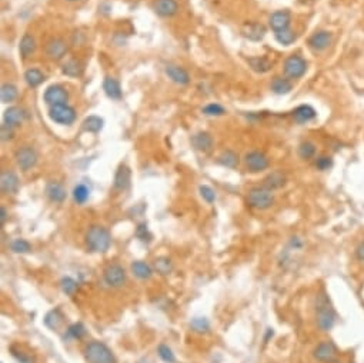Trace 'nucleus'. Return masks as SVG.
Masks as SVG:
<instances>
[{
	"instance_id": "12",
	"label": "nucleus",
	"mask_w": 364,
	"mask_h": 363,
	"mask_svg": "<svg viewBox=\"0 0 364 363\" xmlns=\"http://www.w3.org/2000/svg\"><path fill=\"white\" fill-rule=\"evenodd\" d=\"M67 53V44L62 39H52L46 44V55L52 60H60Z\"/></svg>"
},
{
	"instance_id": "24",
	"label": "nucleus",
	"mask_w": 364,
	"mask_h": 363,
	"mask_svg": "<svg viewBox=\"0 0 364 363\" xmlns=\"http://www.w3.org/2000/svg\"><path fill=\"white\" fill-rule=\"evenodd\" d=\"M293 118L297 123H307V122L316 118V110L309 105H302L299 106L297 109H294Z\"/></svg>"
},
{
	"instance_id": "13",
	"label": "nucleus",
	"mask_w": 364,
	"mask_h": 363,
	"mask_svg": "<svg viewBox=\"0 0 364 363\" xmlns=\"http://www.w3.org/2000/svg\"><path fill=\"white\" fill-rule=\"evenodd\" d=\"M337 349L336 346L331 342H323L317 345V348L313 352V356L318 362H330L333 360V357L336 356Z\"/></svg>"
},
{
	"instance_id": "34",
	"label": "nucleus",
	"mask_w": 364,
	"mask_h": 363,
	"mask_svg": "<svg viewBox=\"0 0 364 363\" xmlns=\"http://www.w3.org/2000/svg\"><path fill=\"white\" fill-rule=\"evenodd\" d=\"M0 98L3 103H12L17 98V89L16 86L10 83H6L2 86V90H0Z\"/></svg>"
},
{
	"instance_id": "37",
	"label": "nucleus",
	"mask_w": 364,
	"mask_h": 363,
	"mask_svg": "<svg viewBox=\"0 0 364 363\" xmlns=\"http://www.w3.org/2000/svg\"><path fill=\"white\" fill-rule=\"evenodd\" d=\"M89 195H90L89 189H87L86 185H83V183L77 185V186L73 189V199H75V202L77 203V205L86 203V200L89 199Z\"/></svg>"
},
{
	"instance_id": "27",
	"label": "nucleus",
	"mask_w": 364,
	"mask_h": 363,
	"mask_svg": "<svg viewBox=\"0 0 364 363\" xmlns=\"http://www.w3.org/2000/svg\"><path fill=\"white\" fill-rule=\"evenodd\" d=\"M248 64H250L252 69L257 72V73H266V72L271 70V67H273V62L268 60L267 57L264 56L250 57V59H248Z\"/></svg>"
},
{
	"instance_id": "25",
	"label": "nucleus",
	"mask_w": 364,
	"mask_h": 363,
	"mask_svg": "<svg viewBox=\"0 0 364 363\" xmlns=\"http://www.w3.org/2000/svg\"><path fill=\"white\" fill-rule=\"evenodd\" d=\"M284 183H286V176H284V173H283V172H279V170H276V172L270 173V175L264 179L263 186H264L266 189H268V190H275V189L283 188Z\"/></svg>"
},
{
	"instance_id": "29",
	"label": "nucleus",
	"mask_w": 364,
	"mask_h": 363,
	"mask_svg": "<svg viewBox=\"0 0 364 363\" xmlns=\"http://www.w3.org/2000/svg\"><path fill=\"white\" fill-rule=\"evenodd\" d=\"M62 323H63V314L59 309L50 310V312L46 314V317H44V325H46L49 329H52V330H56V329L60 328Z\"/></svg>"
},
{
	"instance_id": "1",
	"label": "nucleus",
	"mask_w": 364,
	"mask_h": 363,
	"mask_svg": "<svg viewBox=\"0 0 364 363\" xmlns=\"http://www.w3.org/2000/svg\"><path fill=\"white\" fill-rule=\"evenodd\" d=\"M86 246L90 252L95 253H106L111 246V235L110 232L99 224L90 226L86 233Z\"/></svg>"
},
{
	"instance_id": "31",
	"label": "nucleus",
	"mask_w": 364,
	"mask_h": 363,
	"mask_svg": "<svg viewBox=\"0 0 364 363\" xmlns=\"http://www.w3.org/2000/svg\"><path fill=\"white\" fill-rule=\"evenodd\" d=\"M219 162L220 165H223L224 168L236 169L237 165H239V156L234 152H232V150H226V152H223V153L220 154Z\"/></svg>"
},
{
	"instance_id": "51",
	"label": "nucleus",
	"mask_w": 364,
	"mask_h": 363,
	"mask_svg": "<svg viewBox=\"0 0 364 363\" xmlns=\"http://www.w3.org/2000/svg\"><path fill=\"white\" fill-rule=\"evenodd\" d=\"M356 256H357L358 260L364 262V242H361V243L356 247Z\"/></svg>"
},
{
	"instance_id": "35",
	"label": "nucleus",
	"mask_w": 364,
	"mask_h": 363,
	"mask_svg": "<svg viewBox=\"0 0 364 363\" xmlns=\"http://www.w3.org/2000/svg\"><path fill=\"white\" fill-rule=\"evenodd\" d=\"M25 79H26V82H28L29 86L37 87L39 84L43 83L44 75H43L39 69H29L28 72L25 73Z\"/></svg>"
},
{
	"instance_id": "45",
	"label": "nucleus",
	"mask_w": 364,
	"mask_h": 363,
	"mask_svg": "<svg viewBox=\"0 0 364 363\" xmlns=\"http://www.w3.org/2000/svg\"><path fill=\"white\" fill-rule=\"evenodd\" d=\"M136 238L140 239L142 242H150L151 240V235L150 232H149V229H147V224L146 223H142L139 224L138 229H136Z\"/></svg>"
},
{
	"instance_id": "3",
	"label": "nucleus",
	"mask_w": 364,
	"mask_h": 363,
	"mask_svg": "<svg viewBox=\"0 0 364 363\" xmlns=\"http://www.w3.org/2000/svg\"><path fill=\"white\" fill-rule=\"evenodd\" d=\"M83 356L87 363H117L116 356L107 345L99 341L89 342L83 348Z\"/></svg>"
},
{
	"instance_id": "8",
	"label": "nucleus",
	"mask_w": 364,
	"mask_h": 363,
	"mask_svg": "<svg viewBox=\"0 0 364 363\" xmlns=\"http://www.w3.org/2000/svg\"><path fill=\"white\" fill-rule=\"evenodd\" d=\"M306 70H307V63L299 55H293L284 62V73L290 79L302 77L306 73Z\"/></svg>"
},
{
	"instance_id": "28",
	"label": "nucleus",
	"mask_w": 364,
	"mask_h": 363,
	"mask_svg": "<svg viewBox=\"0 0 364 363\" xmlns=\"http://www.w3.org/2000/svg\"><path fill=\"white\" fill-rule=\"evenodd\" d=\"M19 50H20V55L23 56V59H28V57L32 56L36 50V42L35 39H33V36L29 35V33L23 36L20 40Z\"/></svg>"
},
{
	"instance_id": "21",
	"label": "nucleus",
	"mask_w": 364,
	"mask_h": 363,
	"mask_svg": "<svg viewBox=\"0 0 364 363\" xmlns=\"http://www.w3.org/2000/svg\"><path fill=\"white\" fill-rule=\"evenodd\" d=\"M166 75L170 77L174 83L177 84H187L190 82L189 73H187L183 67H180V66L169 64V66L166 67Z\"/></svg>"
},
{
	"instance_id": "20",
	"label": "nucleus",
	"mask_w": 364,
	"mask_h": 363,
	"mask_svg": "<svg viewBox=\"0 0 364 363\" xmlns=\"http://www.w3.org/2000/svg\"><path fill=\"white\" fill-rule=\"evenodd\" d=\"M330 43H331V33H330V32H326V30L317 32V33H314V35L309 39L310 48L314 50L327 49Z\"/></svg>"
},
{
	"instance_id": "5",
	"label": "nucleus",
	"mask_w": 364,
	"mask_h": 363,
	"mask_svg": "<svg viewBox=\"0 0 364 363\" xmlns=\"http://www.w3.org/2000/svg\"><path fill=\"white\" fill-rule=\"evenodd\" d=\"M103 279L104 283L110 287H115V289H119L122 287L126 283L127 280V273L124 270L123 267L117 263H113V265H109L103 272Z\"/></svg>"
},
{
	"instance_id": "6",
	"label": "nucleus",
	"mask_w": 364,
	"mask_h": 363,
	"mask_svg": "<svg viewBox=\"0 0 364 363\" xmlns=\"http://www.w3.org/2000/svg\"><path fill=\"white\" fill-rule=\"evenodd\" d=\"M49 116L53 122L60 123V125H72L76 120L75 109L67 105L52 106L49 110Z\"/></svg>"
},
{
	"instance_id": "54",
	"label": "nucleus",
	"mask_w": 364,
	"mask_h": 363,
	"mask_svg": "<svg viewBox=\"0 0 364 363\" xmlns=\"http://www.w3.org/2000/svg\"><path fill=\"white\" fill-rule=\"evenodd\" d=\"M327 363H342V362H338V360H330V362Z\"/></svg>"
},
{
	"instance_id": "19",
	"label": "nucleus",
	"mask_w": 364,
	"mask_h": 363,
	"mask_svg": "<svg viewBox=\"0 0 364 363\" xmlns=\"http://www.w3.org/2000/svg\"><path fill=\"white\" fill-rule=\"evenodd\" d=\"M243 35L247 37L248 40L259 42L266 35V28L260 23H246L243 26Z\"/></svg>"
},
{
	"instance_id": "9",
	"label": "nucleus",
	"mask_w": 364,
	"mask_h": 363,
	"mask_svg": "<svg viewBox=\"0 0 364 363\" xmlns=\"http://www.w3.org/2000/svg\"><path fill=\"white\" fill-rule=\"evenodd\" d=\"M246 168L248 169V172L252 173H257V172H263L268 168V157L261 152H250L246 154Z\"/></svg>"
},
{
	"instance_id": "23",
	"label": "nucleus",
	"mask_w": 364,
	"mask_h": 363,
	"mask_svg": "<svg viewBox=\"0 0 364 363\" xmlns=\"http://www.w3.org/2000/svg\"><path fill=\"white\" fill-rule=\"evenodd\" d=\"M131 273L140 280L150 279L153 275V267L149 263H146L143 260H136L131 263Z\"/></svg>"
},
{
	"instance_id": "11",
	"label": "nucleus",
	"mask_w": 364,
	"mask_h": 363,
	"mask_svg": "<svg viewBox=\"0 0 364 363\" xmlns=\"http://www.w3.org/2000/svg\"><path fill=\"white\" fill-rule=\"evenodd\" d=\"M0 189L3 195H14L19 190V179L12 170H3L0 175Z\"/></svg>"
},
{
	"instance_id": "10",
	"label": "nucleus",
	"mask_w": 364,
	"mask_h": 363,
	"mask_svg": "<svg viewBox=\"0 0 364 363\" xmlns=\"http://www.w3.org/2000/svg\"><path fill=\"white\" fill-rule=\"evenodd\" d=\"M69 99V93L66 92L64 87L55 84V86H50L48 87V90L44 92V102L50 106H57V105H67Z\"/></svg>"
},
{
	"instance_id": "7",
	"label": "nucleus",
	"mask_w": 364,
	"mask_h": 363,
	"mask_svg": "<svg viewBox=\"0 0 364 363\" xmlns=\"http://www.w3.org/2000/svg\"><path fill=\"white\" fill-rule=\"evenodd\" d=\"M14 159L17 166L23 170L28 172L32 168H35L37 163V153L35 152V149L30 146L20 147L16 153H14Z\"/></svg>"
},
{
	"instance_id": "16",
	"label": "nucleus",
	"mask_w": 364,
	"mask_h": 363,
	"mask_svg": "<svg viewBox=\"0 0 364 363\" xmlns=\"http://www.w3.org/2000/svg\"><path fill=\"white\" fill-rule=\"evenodd\" d=\"M130 179H131L130 169L127 168L126 165H120L119 169H117L116 175H115L113 186H115L116 190H126V189L130 186Z\"/></svg>"
},
{
	"instance_id": "38",
	"label": "nucleus",
	"mask_w": 364,
	"mask_h": 363,
	"mask_svg": "<svg viewBox=\"0 0 364 363\" xmlns=\"http://www.w3.org/2000/svg\"><path fill=\"white\" fill-rule=\"evenodd\" d=\"M190 328L196 333H207L210 330V323L206 317H194L190 322Z\"/></svg>"
},
{
	"instance_id": "40",
	"label": "nucleus",
	"mask_w": 364,
	"mask_h": 363,
	"mask_svg": "<svg viewBox=\"0 0 364 363\" xmlns=\"http://www.w3.org/2000/svg\"><path fill=\"white\" fill-rule=\"evenodd\" d=\"M314 153H316V146L311 142H303L302 145L299 146V156L304 161L311 159Z\"/></svg>"
},
{
	"instance_id": "18",
	"label": "nucleus",
	"mask_w": 364,
	"mask_h": 363,
	"mask_svg": "<svg viewBox=\"0 0 364 363\" xmlns=\"http://www.w3.org/2000/svg\"><path fill=\"white\" fill-rule=\"evenodd\" d=\"M46 196H48L52 202L62 203L64 202L67 193H66V189L63 188L62 183H59V182H50L48 186H46Z\"/></svg>"
},
{
	"instance_id": "48",
	"label": "nucleus",
	"mask_w": 364,
	"mask_h": 363,
	"mask_svg": "<svg viewBox=\"0 0 364 363\" xmlns=\"http://www.w3.org/2000/svg\"><path fill=\"white\" fill-rule=\"evenodd\" d=\"M10 352H12V355H13L14 359L17 360V363H35L32 357L28 356V355H25V353L20 352V350H16L14 348H10Z\"/></svg>"
},
{
	"instance_id": "50",
	"label": "nucleus",
	"mask_w": 364,
	"mask_h": 363,
	"mask_svg": "<svg viewBox=\"0 0 364 363\" xmlns=\"http://www.w3.org/2000/svg\"><path fill=\"white\" fill-rule=\"evenodd\" d=\"M331 165H333V162H331V159L327 157V156H322V157H318L316 162L317 169H320V170H327Z\"/></svg>"
},
{
	"instance_id": "14",
	"label": "nucleus",
	"mask_w": 364,
	"mask_h": 363,
	"mask_svg": "<svg viewBox=\"0 0 364 363\" xmlns=\"http://www.w3.org/2000/svg\"><path fill=\"white\" fill-rule=\"evenodd\" d=\"M290 20H291V17L287 10H279L270 16V28L275 32H282V30L289 29Z\"/></svg>"
},
{
	"instance_id": "41",
	"label": "nucleus",
	"mask_w": 364,
	"mask_h": 363,
	"mask_svg": "<svg viewBox=\"0 0 364 363\" xmlns=\"http://www.w3.org/2000/svg\"><path fill=\"white\" fill-rule=\"evenodd\" d=\"M10 249L14 253H30L32 252V244L29 243L25 239H14L10 243Z\"/></svg>"
},
{
	"instance_id": "15",
	"label": "nucleus",
	"mask_w": 364,
	"mask_h": 363,
	"mask_svg": "<svg viewBox=\"0 0 364 363\" xmlns=\"http://www.w3.org/2000/svg\"><path fill=\"white\" fill-rule=\"evenodd\" d=\"M154 10L162 17H172L179 12V5L176 0H157L154 3Z\"/></svg>"
},
{
	"instance_id": "44",
	"label": "nucleus",
	"mask_w": 364,
	"mask_h": 363,
	"mask_svg": "<svg viewBox=\"0 0 364 363\" xmlns=\"http://www.w3.org/2000/svg\"><path fill=\"white\" fill-rule=\"evenodd\" d=\"M86 335V329L82 323H73L67 328V336L72 339H82Z\"/></svg>"
},
{
	"instance_id": "30",
	"label": "nucleus",
	"mask_w": 364,
	"mask_h": 363,
	"mask_svg": "<svg viewBox=\"0 0 364 363\" xmlns=\"http://www.w3.org/2000/svg\"><path fill=\"white\" fill-rule=\"evenodd\" d=\"M153 267H154V270H156L158 275L167 276V275H170L173 270V262L169 258L162 256V258H157L156 260H154Z\"/></svg>"
},
{
	"instance_id": "32",
	"label": "nucleus",
	"mask_w": 364,
	"mask_h": 363,
	"mask_svg": "<svg viewBox=\"0 0 364 363\" xmlns=\"http://www.w3.org/2000/svg\"><path fill=\"white\" fill-rule=\"evenodd\" d=\"M102 127H103V119L99 118V116H89L83 122V129L86 132L97 133L102 130Z\"/></svg>"
},
{
	"instance_id": "43",
	"label": "nucleus",
	"mask_w": 364,
	"mask_h": 363,
	"mask_svg": "<svg viewBox=\"0 0 364 363\" xmlns=\"http://www.w3.org/2000/svg\"><path fill=\"white\" fill-rule=\"evenodd\" d=\"M60 286H62V290L63 293L69 294V296H73V294L76 293V290L79 289V286H77V282H76L75 279H72V278H63L62 282H60Z\"/></svg>"
},
{
	"instance_id": "26",
	"label": "nucleus",
	"mask_w": 364,
	"mask_h": 363,
	"mask_svg": "<svg viewBox=\"0 0 364 363\" xmlns=\"http://www.w3.org/2000/svg\"><path fill=\"white\" fill-rule=\"evenodd\" d=\"M103 89L110 99H115V100L122 99V87H120V84L116 79L106 77L103 82Z\"/></svg>"
},
{
	"instance_id": "55",
	"label": "nucleus",
	"mask_w": 364,
	"mask_h": 363,
	"mask_svg": "<svg viewBox=\"0 0 364 363\" xmlns=\"http://www.w3.org/2000/svg\"><path fill=\"white\" fill-rule=\"evenodd\" d=\"M69 2H77V0H69Z\"/></svg>"
},
{
	"instance_id": "22",
	"label": "nucleus",
	"mask_w": 364,
	"mask_h": 363,
	"mask_svg": "<svg viewBox=\"0 0 364 363\" xmlns=\"http://www.w3.org/2000/svg\"><path fill=\"white\" fill-rule=\"evenodd\" d=\"M192 145L200 152H209L213 146V139L209 133L199 132L192 138Z\"/></svg>"
},
{
	"instance_id": "49",
	"label": "nucleus",
	"mask_w": 364,
	"mask_h": 363,
	"mask_svg": "<svg viewBox=\"0 0 364 363\" xmlns=\"http://www.w3.org/2000/svg\"><path fill=\"white\" fill-rule=\"evenodd\" d=\"M0 134H2V140H3V142L13 139V126L3 123V125H2V129H0Z\"/></svg>"
},
{
	"instance_id": "4",
	"label": "nucleus",
	"mask_w": 364,
	"mask_h": 363,
	"mask_svg": "<svg viewBox=\"0 0 364 363\" xmlns=\"http://www.w3.org/2000/svg\"><path fill=\"white\" fill-rule=\"evenodd\" d=\"M247 203L252 208H255V209H268L275 203L273 190H268L264 186L263 188H253L248 192Z\"/></svg>"
},
{
	"instance_id": "46",
	"label": "nucleus",
	"mask_w": 364,
	"mask_h": 363,
	"mask_svg": "<svg viewBox=\"0 0 364 363\" xmlns=\"http://www.w3.org/2000/svg\"><path fill=\"white\" fill-rule=\"evenodd\" d=\"M200 195H201V197H203L207 203H213L214 200H216V193H214V190L212 188L206 186V185L200 186Z\"/></svg>"
},
{
	"instance_id": "2",
	"label": "nucleus",
	"mask_w": 364,
	"mask_h": 363,
	"mask_svg": "<svg viewBox=\"0 0 364 363\" xmlns=\"http://www.w3.org/2000/svg\"><path fill=\"white\" fill-rule=\"evenodd\" d=\"M316 321L317 326L323 332H329L336 323V312L330 305L329 298L324 293L317 294L316 298Z\"/></svg>"
},
{
	"instance_id": "52",
	"label": "nucleus",
	"mask_w": 364,
	"mask_h": 363,
	"mask_svg": "<svg viewBox=\"0 0 364 363\" xmlns=\"http://www.w3.org/2000/svg\"><path fill=\"white\" fill-rule=\"evenodd\" d=\"M6 220H7V212L6 209L2 206V208H0V222H2V226H5Z\"/></svg>"
},
{
	"instance_id": "39",
	"label": "nucleus",
	"mask_w": 364,
	"mask_h": 363,
	"mask_svg": "<svg viewBox=\"0 0 364 363\" xmlns=\"http://www.w3.org/2000/svg\"><path fill=\"white\" fill-rule=\"evenodd\" d=\"M276 40L283 46H289L295 40V33L290 29H286L282 32H276Z\"/></svg>"
},
{
	"instance_id": "36",
	"label": "nucleus",
	"mask_w": 364,
	"mask_h": 363,
	"mask_svg": "<svg viewBox=\"0 0 364 363\" xmlns=\"http://www.w3.org/2000/svg\"><path fill=\"white\" fill-rule=\"evenodd\" d=\"M63 73L66 76L77 77L83 73V64L79 60H69L63 66Z\"/></svg>"
},
{
	"instance_id": "47",
	"label": "nucleus",
	"mask_w": 364,
	"mask_h": 363,
	"mask_svg": "<svg viewBox=\"0 0 364 363\" xmlns=\"http://www.w3.org/2000/svg\"><path fill=\"white\" fill-rule=\"evenodd\" d=\"M203 112L209 115V116H221V115H224V109L220 105H217V103H213V105L206 106L203 109Z\"/></svg>"
},
{
	"instance_id": "53",
	"label": "nucleus",
	"mask_w": 364,
	"mask_h": 363,
	"mask_svg": "<svg viewBox=\"0 0 364 363\" xmlns=\"http://www.w3.org/2000/svg\"><path fill=\"white\" fill-rule=\"evenodd\" d=\"M139 363H150V362H149V360H146V359H143V360H140Z\"/></svg>"
},
{
	"instance_id": "33",
	"label": "nucleus",
	"mask_w": 364,
	"mask_h": 363,
	"mask_svg": "<svg viewBox=\"0 0 364 363\" xmlns=\"http://www.w3.org/2000/svg\"><path fill=\"white\" fill-rule=\"evenodd\" d=\"M271 89H273L276 95H287L291 90V83L287 79L275 77V80L271 82Z\"/></svg>"
},
{
	"instance_id": "42",
	"label": "nucleus",
	"mask_w": 364,
	"mask_h": 363,
	"mask_svg": "<svg viewBox=\"0 0 364 363\" xmlns=\"http://www.w3.org/2000/svg\"><path fill=\"white\" fill-rule=\"evenodd\" d=\"M157 353H158V356H160V359H162L163 362H166V363H174V362H176V357H174V353H173V350L170 349V348H169L167 345H165V343L158 345Z\"/></svg>"
},
{
	"instance_id": "17",
	"label": "nucleus",
	"mask_w": 364,
	"mask_h": 363,
	"mask_svg": "<svg viewBox=\"0 0 364 363\" xmlns=\"http://www.w3.org/2000/svg\"><path fill=\"white\" fill-rule=\"evenodd\" d=\"M25 118H26V113L21 107H17V106H12L9 107L5 115H3V119H5V123L7 125L13 126V127H17L20 126L23 122H25Z\"/></svg>"
}]
</instances>
